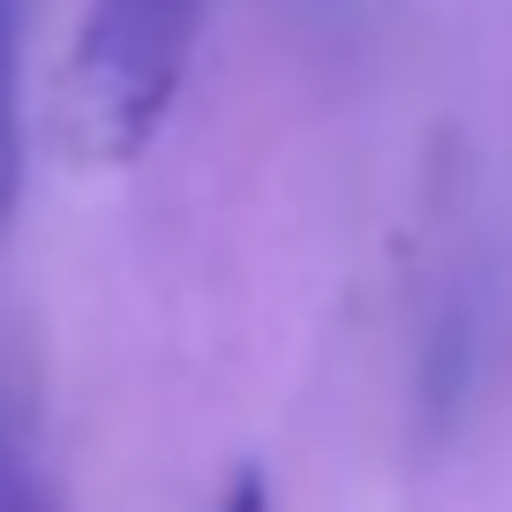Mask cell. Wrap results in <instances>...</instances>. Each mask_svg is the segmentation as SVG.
Here are the masks:
<instances>
[{"label":"cell","mask_w":512,"mask_h":512,"mask_svg":"<svg viewBox=\"0 0 512 512\" xmlns=\"http://www.w3.org/2000/svg\"><path fill=\"white\" fill-rule=\"evenodd\" d=\"M0 512H53V490L38 482L31 452H23L16 422H8V407H0Z\"/></svg>","instance_id":"cell-3"},{"label":"cell","mask_w":512,"mask_h":512,"mask_svg":"<svg viewBox=\"0 0 512 512\" xmlns=\"http://www.w3.org/2000/svg\"><path fill=\"white\" fill-rule=\"evenodd\" d=\"M219 512H272V482H264V467H234V482L219 490Z\"/></svg>","instance_id":"cell-4"},{"label":"cell","mask_w":512,"mask_h":512,"mask_svg":"<svg viewBox=\"0 0 512 512\" xmlns=\"http://www.w3.org/2000/svg\"><path fill=\"white\" fill-rule=\"evenodd\" d=\"M204 0H91L68 61V106L91 159L121 166L151 144L189 83Z\"/></svg>","instance_id":"cell-1"},{"label":"cell","mask_w":512,"mask_h":512,"mask_svg":"<svg viewBox=\"0 0 512 512\" xmlns=\"http://www.w3.org/2000/svg\"><path fill=\"white\" fill-rule=\"evenodd\" d=\"M23 204V0H0V234Z\"/></svg>","instance_id":"cell-2"}]
</instances>
